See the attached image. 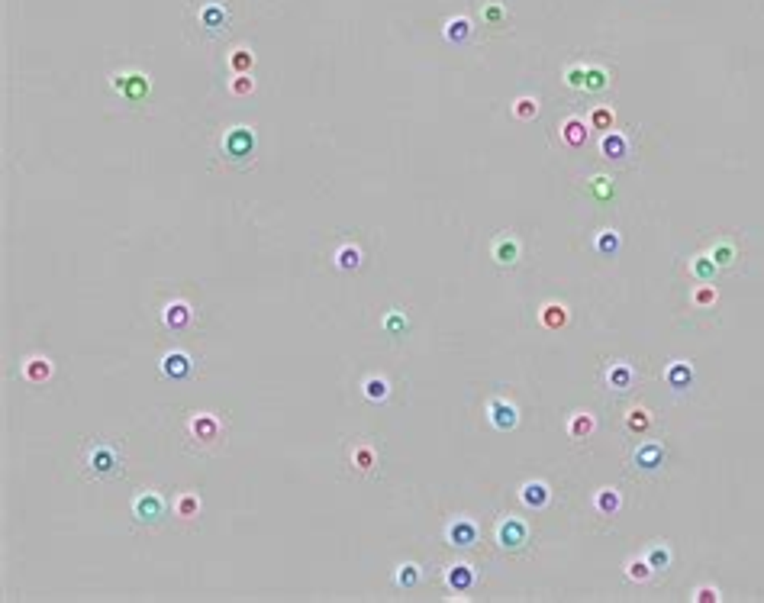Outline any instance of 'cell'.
<instances>
[{
	"label": "cell",
	"instance_id": "1",
	"mask_svg": "<svg viewBox=\"0 0 764 603\" xmlns=\"http://www.w3.org/2000/svg\"><path fill=\"white\" fill-rule=\"evenodd\" d=\"M255 149H258V136H255L252 126H233V130H226V136H223V155H226V161H229V165H236V168L252 165Z\"/></svg>",
	"mask_w": 764,
	"mask_h": 603
},
{
	"label": "cell",
	"instance_id": "2",
	"mask_svg": "<svg viewBox=\"0 0 764 603\" xmlns=\"http://www.w3.org/2000/svg\"><path fill=\"white\" fill-rule=\"evenodd\" d=\"M85 468H87V478L107 481V478H116L123 471V458L110 442H94L85 455Z\"/></svg>",
	"mask_w": 764,
	"mask_h": 603
},
{
	"label": "cell",
	"instance_id": "3",
	"mask_svg": "<svg viewBox=\"0 0 764 603\" xmlns=\"http://www.w3.org/2000/svg\"><path fill=\"white\" fill-rule=\"evenodd\" d=\"M132 516H136L142 526H159L161 516H165V500H161V493L139 491L136 493V500H132Z\"/></svg>",
	"mask_w": 764,
	"mask_h": 603
},
{
	"label": "cell",
	"instance_id": "4",
	"mask_svg": "<svg viewBox=\"0 0 764 603\" xmlns=\"http://www.w3.org/2000/svg\"><path fill=\"white\" fill-rule=\"evenodd\" d=\"M110 87L116 94H123L130 103H142L145 97H149V91H152V84H149V78L145 75H139V71H126V75H113L110 78Z\"/></svg>",
	"mask_w": 764,
	"mask_h": 603
},
{
	"label": "cell",
	"instance_id": "5",
	"mask_svg": "<svg viewBox=\"0 0 764 603\" xmlns=\"http://www.w3.org/2000/svg\"><path fill=\"white\" fill-rule=\"evenodd\" d=\"M477 539H481V529H477L474 520H468V516H458L445 526V542L452 548H474Z\"/></svg>",
	"mask_w": 764,
	"mask_h": 603
},
{
	"label": "cell",
	"instance_id": "6",
	"mask_svg": "<svg viewBox=\"0 0 764 603\" xmlns=\"http://www.w3.org/2000/svg\"><path fill=\"white\" fill-rule=\"evenodd\" d=\"M526 539H529V529H526V523L519 516H504L500 520V526H497V545L500 548L516 552V548L526 545Z\"/></svg>",
	"mask_w": 764,
	"mask_h": 603
},
{
	"label": "cell",
	"instance_id": "7",
	"mask_svg": "<svg viewBox=\"0 0 764 603\" xmlns=\"http://www.w3.org/2000/svg\"><path fill=\"white\" fill-rule=\"evenodd\" d=\"M190 436L204 446H213L220 442V419L210 417V413H194L190 417Z\"/></svg>",
	"mask_w": 764,
	"mask_h": 603
},
{
	"label": "cell",
	"instance_id": "8",
	"mask_svg": "<svg viewBox=\"0 0 764 603\" xmlns=\"http://www.w3.org/2000/svg\"><path fill=\"white\" fill-rule=\"evenodd\" d=\"M487 413H490V423H494V426L500 429V432H504V429H513L516 423H519V410L513 407L510 400H500V397L490 400Z\"/></svg>",
	"mask_w": 764,
	"mask_h": 603
},
{
	"label": "cell",
	"instance_id": "9",
	"mask_svg": "<svg viewBox=\"0 0 764 603\" xmlns=\"http://www.w3.org/2000/svg\"><path fill=\"white\" fill-rule=\"evenodd\" d=\"M190 372H194V365H190V355H184V352H168L165 358H161V374H165V378L184 381V378H190Z\"/></svg>",
	"mask_w": 764,
	"mask_h": 603
},
{
	"label": "cell",
	"instance_id": "10",
	"mask_svg": "<svg viewBox=\"0 0 764 603\" xmlns=\"http://www.w3.org/2000/svg\"><path fill=\"white\" fill-rule=\"evenodd\" d=\"M519 500L526 503V507H532V510H542V507H549V500H551L549 484H545V481H526V484L519 487Z\"/></svg>",
	"mask_w": 764,
	"mask_h": 603
},
{
	"label": "cell",
	"instance_id": "11",
	"mask_svg": "<svg viewBox=\"0 0 764 603\" xmlns=\"http://www.w3.org/2000/svg\"><path fill=\"white\" fill-rule=\"evenodd\" d=\"M600 155L610 158V161H625V155H629V142H625L623 132H616V130L603 132V139H600Z\"/></svg>",
	"mask_w": 764,
	"mask_h": 603
},
{
	"label": "cell",
	"instance_id": "12",
	"mask_svg": "<svg viewBox=\"0 0 764 603\" xmlns=\"http://www.w3.org/2000/svg\"><path fill=\"white\" fill-rule=\"evenodd\" d=\"M52 378V362L42 358V355H29L26 362H23V381L26 384H46Z\"/></svg>",
	"mask_w": 764,
	"mask_h": 603
},
{
	"label": "cell",
	"instance_id": "13",
	"mask_svg": "<svg viewBox=\"0 0 764 603\" xmlns=\"http://www.w3.org/2000/svg\"><path fill=\"white\" fill-rule=\"evenodd\" d=\"M587 130H590V123H584L580 116H568V120L561 123V139H565V146H571V149H580V146L587 142Z\"/></svg>",
	"mask_w": 764,
	"mask_h": 603
},
{
	"label": "cell",
	"instance_id": "14",
	"mask_svg": "<svg viewBox=\"0 0 764 603\" xmlns=\"http://www.w3.org/2000/svg\"><path fill=\"white\" fill-rule=\"evenodd\" d=\"M445 584L455 591V594H468L474 587V568L471 565H452L445 571Z\"/></svg>",
	"mask_w": 764,
	"mask_h": 603
},
{
	"label": "cell",
	"instance_id": "15",
	"mask_svg": "<svg viewBox=\"0 0 764 603\" xmlns=\"http://www.w3.org/2000/svg\"><path fill=\"white\" fill-rule=\"evenodd\" d=\"M490 255H494L497 265H516V259H519V242H516V236L504 232V236L494 242Z\"/></svg>",
	"mask_w": 764,
	"mask_h": 603
},
{
	"label": "cell",
	"instance_id": "16",
	"mask_svg": "<svg viewBox=\"0 0 764 603\" xmlns=\"http://www.w3.org/2000/svg\"><path fill=\"white\" fill-rule=\"evenodd\" d=\"M161 320H165V326H168V329H187V326H190V306L184 304V300H171L168 306H165V316H161Z\"/></svg>",
	"mask_w": 764,
	"mask_h": 603
},
{
	"label": "cell",
	"instance_id": "17",
	"mask_svg": "<svg viewBox=\"0 0 764 603\" xmlns=\"http://www.w3.org/2000/svg\"><path fill=\"white\" fill-rule=\"evenodd\" d=\"M175 516L177 520H184V523H194L197 516H200V497H197L194 491L181 493V497L175 500Z\"/></svg>",
	"mask_w": 764,
	"mask_h": 603
},
{
	"label": "cell",
	"instance_id": "18",
	"mask_svg": "<svg viewBox=\"0 0 764 603\" xmlns=\"http://www.w3.org/2000/svg\"><path fill=\"white\" fill-rule=\"evenodd\" d=\"M539 320L545 329H561V326H568V306L565 304H545L539 310Z\"/></svg>",
	"mask_w": 764,
	"mask_h": 603
},
{
	"label": "cell",
	"instance_id": "19",
	"mask_svg": "<svg viewBox=\"0 0 764 603\" xmlns=\"http://www.w3.org/2000/svg\"><path fill=\"white\" fill-rule=\"evenodd\" d=\"M668 384H671L674 390H687L690 387V381H693V368H690L687 362H671L668 365Z\"/></svg>",
	"mask_w": 764,
	"mask_h": 603
},
{
	"label": "cell",
	"instance_id": "20",
	"mask_svg": "<svg viewBox=\"0 0 764 603\" xmlns=\"http://www.w3.org/2000/svg\"><path fill=\"white\" fill-rule=\"evenodd\" d=\"M619 507H623V497H619V491H613V487L596 491V513H603V516H616V513H619Z\"/></svg>",
	"mask_w": 764,
	"mask_h": 603
},
{
	"label": "cell",
	"instance_id": "21",
	"mask_svg": "<svg viewBox=\"0 0 764 603\" xmlns=\"http://www.w3.org/2000/svg\"><path fill=\"white\" fill-rule=\"evenodd\" d=\"M655 575V568L648 565V558H632V561H625V577L635 581V584H648Z\"/></svg>",
	"mask_w": 764,
	"mask_h": 603
},
{
	"label": "cell",
	"instance_id": "22",
	"mask_svg": "<svg viewBox=\"0 0 764 603\" xmlns=\"http://www.w3.org/2000/svg\"><path fill=\"white\" fill-rule=\"evenodd\" d=\"M374 464H377V455H374L371 446H355L352 448V468L362 474H371Z\"/></svg>",
	"mask_w": 764,
	"mask_h": 603
},
{
	"label": "cell",
	"instance_id": "23",
	"mask_svg": "<svg viewBox=\"0 0 764 603\" xmlns=\"http://www.w3.org/2000/svg\"><path fill=\"white\" fill-rule=\"evenodd\" d=\"M606 381H610V387L613 390H629V384H632V368L629 365H623V362H616V365H610V374H606Z\"/></svg>",
	"mask_w": 764,
	"mask_h": 603
},
{
	"label": "cell",
	"instance_id": "24",
	"mask_svg": "<svg viewBox=\"0 0 764 603\" xmlns=\"http://www.w3.org/2000/svg\"><path fill=\"white\" fill-rule=\"evenodd\" d=\"M590 432H594V417H590V413H574L568 423V436L574 439V442H580V439H587Z\"/></svg>",
	"mask_w": 764,
	"mask_h": 603
},
{
	"label": "cell",
	"instance_id": "25",
	"mask_svg": "<svg viewBox=\"0 0 764 603\" xmlns=\"http://www.w3.org/2000/svg\"><path fill=\"white\" fill-rule=\"evenodd\" d=\"M635 464H639V468H645V471L658 468V464H661V446H655V442L642 446L639 452H635Z\"/></svg>",
	"mask_w": 764,
	"mask_h": 603
},
{
	"label": "cell",
	"instance_id": "26",
	"mask_svg": "<svg viewBox=\"0 0 764 603\" xmlns=\"http://www.w3.org/2000/svg\"><path fill=\"white\" fill-rule=\"evenodd\" d=\"M255 65V55L249 49H233V55H229V68H233L236 75H249Z\"/></svg>",
	"mask_w": 764,
	"mask_h": 603
},
{
	"label": "cell",
	"instance_id": "27",
	"mask_svg": "<svg viewBox=\"0 0 764 603\" xmlns=\"http://www.w3.org/2000/svg\"><path fill=\"white\" fill-rule=\"evenodd\" d=\"M625 426L632 429V432H645V429L652 426V413L645 407H632L629 413H625Z\"/></svg>",
	"mask_w": 764,
	"mask_h": 603
},
{
	"label": "cell",
	"instance_id": "28",
	"mask_svg": "<svg viewBox=\"0 0 764 603\" xmlns=\"http://www.w3.org/2000/svg\"><path fill=\"white\" fill-rule=\"evenodd\" d=\"M468 36H471V23H468L465 17L448 19V23H445V39H448V42H465Z\"/></svg>",
	"mask_w": 764,
	"mask_h": 603
},
{
	"label": "cell",
	"instance_id": "29",
	"mask_svg": "<svg viewBox=\"0 0 764 603\" xmlns=\"http://www.w3.org/2000/svg\"><path fill=\"white\" fill-rule=\"evenodd\" d=\"M613 123H616V116H613V110H610V107H594V113H590V130L610 132V130H613Z\"/></svg>",
	"mask_w": 764,
	"mask_h": 603
},
{
	"label": "cell",
	"instance_id": "30",
	"mask_svg": "<svg viewBox=\"0 0 764 603\" xmlns=\"http://www.w3.org/2000/svg\"><path fill=\"white\" fill-rule=\"evenodd\" d=\"M336 265L342 271H355L358 265H362V252L355 249V245H342V249L336 252Z\"/></svg>",
	"mask_w": 764,
	"mask_h": 603
},
{
	"label": "cell",
	"instance_id": "31",
	"mask_svg": "<svg viewBox=\"0 0 764 603\" xmlns=\"http://www.w3.org/2000/svg\"><path fill=\"white\" fill-rule=\"evenodd\" d=\"M416 581H420V568L410 565V561H407V565H400V568H397V575H393V584L407 587V591H410V587H416Z\"/></svg>",
	"mask_w": 764,
	"mask_h": 603
},
{
	"label": "cell",
	"instance_id": "32",
	"mask_svg": "<svg viewBox=\"0 0 764 603\" xmlns=\"http://www.w3.org/2000/svg\"><path fill=\"white\" fill-rule=\"evenodd\" d=\"M364 397L368 400H387L391 397V387L384 378H368L364 381Z\"/></svg>",
	"mask_w": 764,
	"mask_h": 603
},
{
	"label": "cell",
	"instance_id": "33",
	"mask_svg": "<svg viewBox=\"0 0 764 603\" xmlns=\"http://www.w3.org/2000/svg\"><path fill=\"white\" fill-rule=\"evenodd\" d=\"M645 558H648V565H652L655 571H668V565H671V552H668V545H652Z\"/></svg>",
	"mask_w": 764,
	"mask_h": 603
},
{
	"label": "cell",
	"instance_id": "34",
	"mask_svg": "<svg viewBox=\"0 0 764 603\" xmlns=\"http://www.w3.org/2000/svg\"><path fill=\"white\" fill-rule=\"evenodd\" d=\"M719 265L713 259H709V255H700V259H693L690 261V271H693V274H697L700 281H709L713 278V271H716Z\"/></svg>",
	"mask_w": 764,
	"mask_h": 603
},
{
	"label": "cell",
	"instance_id": "35",
	"mask_svg": "<svg viewBox=\"0 0 764 603\" xmlns=\"http://www.w3.org/2000/svg\"><path fill=\"white\" fill-rule=\"evenodd\" d=\"M513 113H516V120H532V116L539 113V101H535V97H519V101L513 103Z\"/></svg>",
	"mask_w": 764,
	"mask_h": 603
},
{
	"label": "cell",
	"instance_id": "36",
	"mask_svg": "<svg viewBox=\"0 0 764 603\" xmlns=\"http://www.w3.org/2000/svg\"><path fill=\"white\" fill-rule=\"evenodd\" d=\"M616 249H619V232L603 229L596 236V252H600V255H613Z\"/></svg>",
	"mask_w": 764,
	"mask_h": 603
},
{
	"label": "cell",
	"instance_id": "37",
	"mask_svg": "<svg viewBox=\"0 0 764 603\" xmlns=\"http://www.w3.org/2000/svg\"><path fill=\"white\" fill-rule=\"evenodd\" d=\"M709 259L716 261L719 268H729V265H732V259H736V252H732V245H729V242H719V245H713V249H709Z\"/></svg>",
	"mask_w": 764,
	"mask_h": 603
},
{
	"label": "cell",
	"instance_id": "38",
	"mask_svg": "<svg viewBox=\"0 0 764 603\" xmlns=\"http://www.w3.org/2000/svg\"><path fill=\"white\" fill-rule=\"evenodd\" d=\"M719 300V290L713 288V284H700L697 290H693V306H713Z\"/></svg>",
	"mask_w": 764,
	"mask_h": 603
},
{
	"label": "cell",
	"instance_id": "39",
	"mask_svg": "<svg viewBox=\"0 0 764 603\" xmlns=\"http://www.w3.org/2000/svg\"><path fill=\"white\" fill-rule=\"evenodd\" d=\"M229 91H233L236 97H245V94H252V91H255L252 75H236L233 81H229Z\"/></svg>",
	"mask_w": 764,
	"mask_h": 603
},
{
	"label": "cell",
	"instance_id": "40",
	"mask_svg": "<svg viewBox=\"0 0 764 603\" xmlns=\"http://www.w3.org/2000/svg\"><path fill=\"white\" fill-rule=\"evenodd\" d=\"M565 81H568V87H584V84H587V68L584 65L568 68V71H565Z\"/></svg>",
	"mask_w": 764,
	"mask_h": 603
},
{
	"label": "cell",
	"instance_id": "41",
	"mask_svg": "<svg viewBox=\"0 0 764 603\" xmlns=\"http://www.w3.org/2000/svg\"><path fill=\"white\" fill-rule=\"evenodd\" d=\"M584 87H590V91L606 87V71L603 68H587V84H584Z\"/></svg>",
	"mask_w": 764,
	"mask_h": 603
},
{
	"label": "cell",
	"instance_id": "42",
	"mask_svg": "<svg viewBox=\"0 0 764 603\" xmlns=\"http://www.w3.org/2000/svg\"><path fill=\"white\" fill-rule=\"evenodd\" d=\"M693 600H697V603H716L719 600V591H716V587H697Z\"/></svg>",
	"mask_w": 764,
	"mask_h": 603
},
{
	"label": "cell",
	"instance_id": "43",
	"mask_svg": "<svg viewBox=\"0 0 764 603\" xmlns=\"http://www.w3.org/2000/svg\"><path fill=\"white\" fill-rule=\"evenodd\" d=\"M384 326H387V333H397L400 326H407V320H403V313H400V310H391V316L384 320Z\"/></svg>",
	"mask_w": 764,
	"mask_h": 603
},
{
	"label": "cell",
	"instance_id": "44",
	"mask_svg": "<svg viewBox=\"0 0 764 603\" xmlns=\"http://www.w3.org/2000/svg\"><path fill=\"white\" fill-rule=\"evenodd\" d=\"M590 184H594V191H596V194H600V197H606V194H610V191H613V181H606V177H594Z\"/></svg>",
	"mask_w": 764,
	"mask_h": 603
},
{
	"label": "cell",
	"instance_id": "45",
	"mask_svg": "<svg viewBox=\"0 0 764 603\" xmlns=\"http://www.w3.org/2000/svg\"><path fill=\"white\" fill-rule=\"evenodd\" d=\"M484 17L490 19V23H500V17H504V10H500V3H487Z\"/></svg>",
	"mask_w": 764,
	"mask_h": 603
}]
</instances>
